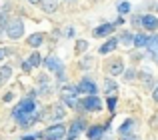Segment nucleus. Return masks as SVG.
I'll return each mask as SVG.
<instances>
[{"instance_id":"nucleus-1","label":"nucleus","mask_w":158,"mask_h":140,"mask_svg":"<svg viewBox=\"0 0 158 140\" xmlns=\"http://www.w3.org/2000/svg\"><path fill=\"white\" fill-rule=\"evenodd\" d=\"M36 108H38V106H36V100H34V92H32L30 96L22 98V100H20L18 104L14 106V110H12V118H14V120L18 122V120H22V118L26 116V114L34 112Z\"/></svg>"},{"instance_id":"nucleus-2","label":"nucleus","mask_w":158,"mask_h":140,"mask_svg":"<svg viewBox=\"0 0 158 140\" xmlns=\"http://www.w3.org/2000/svg\"><path fill=\"white\" fill-rule=\"evenodd\" d=\"M66 132H68V128H66L62 122H54L52 126H48V128H44L40 134H36L38 138H44V140H64L66 138Z\"/></svg>"},{"instance_id":"nucleus-3","label":"nucleus","mask_w":158,"mask_h":140,"mask_svg":"<svg viewBox=\"0 0 158 140\" xmlns=\"http://www.w3.org/2000/svg\"><path fill=\"white\" fill-rule=\"evenodd\" d=\"M76 110H80L82 114H86V112H102V100L96 96V94L84 96L82 100H78Z\"/></svg>"},{"instance_id":"nucleus-4","label":"nucleus","mask_w":158,"mask_h":140,"mask_svg":"<svg viewBox=\"0 0 158 140\" xmlns=\"http://www.w3.org/2000/svg\"><path fill=\"white\" fill-rule=\"evenodd\" d=\"M4 30H6V36L10 40H20L24 36V22L20 18H12V20L6 22Z\"/></svg>"},{"instance_id":"nucleus-5","label":"nucleus","mask_w":158,"mask_h":140,"mask_svg":"<svg viewBox=\"0 0 158 140\" xmlns=\"http://www.w3.org/2000/svg\"><path fill=\"white\" fill-rule=\"evenodd\" d=\"M76 88H78V94H84V96H92V94L98 92L96 82H94L90 76H84V78H82V80L76 84Z\"/></svg>"},{"instance_id":"nucleus-6","label":"nucleus","mask_w":158,"mask_h":140,"mask_svg":"<svg viewBox=\"0 0 158 140\" xmlns=\"http://www.w3.org/2000/svg\"><path fill=\"white\" fill-rule=\"evenodd\" d=\"M88 128V122L84 120V116H80V118H76V120L70 124V128H68V136H66V140H76L78 136H80V132L82 130H86Z\"/></svg>"},{"instance_id":"nucleus-7","label":"nucleus","mask_w":158,"mask_h":140,"mask_svg":"<svg viewBox=\"0 0 158 140\" xmlns=\"http://www.w3.org/2000/svg\"><path fill=\"white\" fill-rule=\"evenodd\" d=\"M64 116H66V106L62 104V102H56V104H52L50 108H48V114L42 116V118L52 120V122H58V120H62Z\"/></svg>"},{"instance_id":"nucleus-8","label":"nucleus","mask_w":158,"mask_h":140,"mask_svg":"<svg viewBox=\"0 0 158 140\" xmlns=\"http://www.w3.org/2000/svg\"><path fill=\"white\" fill-rule=\"evenodd\" d=\"M114 30H116V26L112 22H104V24H100V26L94 28L92 36L94 38H110V36H114Z\"/></svg>"},{"instance_id":"nucleus-9","label":"nucleus","mask_w":158,"mask_h":140,"mask_svg":"<svg viewBox=\"0 0 158 140\" xmlns=\"http://www.w3.org/2000/svg\"><path fill=\"white\" fill-rule=\"evenodd\" d=\"M42 64H44V68H46V70H50V72H58L60 68H64V64H62V60L58 58V56H54V54L46 56V58L42 60Z\"/></svg>"},{"instance_id":"nucleus-10","label":"nucleus","mask_w":158,"mask_h":140,"mask_svg":"<svg viewBox=\"0 0 158 140\" xmlns=\"http://www.w3.org/2000/svg\"><path fill=\"white\" fill-rule=\"evenodd\" d=\"M142 28L146 32H156L158 30V16L156 14H142Z\"/></svg>"},{"instance_id":"nucleus-11","label":"nucleus","mask_w":158,"mask_h":140,"mask_svg":"<svg viewBox=\"0 0 158 140\" xmlns=\"http://www.w3.org/2000/svg\"><path fill=\"white\" fill-rule=\"evenodd\" d=\"M104 134H106L104 124H92V126L86 128V138H88V140H100Z\"/></svg>"},{"instance_id":"nucleus-12","label":"nucleus","mask_w":158,"mask_h":140,"mask_svg":"<svg viewBox=\"0 0 158 140\" xmlns=\"http://www.w3.org/2000/svg\"><path fill=\"white\" fill-rule=\"evenodd\" d=\"M116 48H118V38H116V36H110V38H106V42L102 44L100 48H98V52L104 56V54H110V52H114Z\"/></svg>"},{"instance_id":"nucleus-13","label":"nucleus","mask_w":158,"mask_h":140,"mask_svg":"<svg viewBox=\"0 0 158 140\" xmlns=\"http://www.w3.org/2000/svg\"><path fill=\"white\" fill-rule=\"evenodd\" d=\"M102 90H104V94L106 96H116V94H118V84H116V80L114 78H104V84H102Z\"/></svg>"},{"instance_id":"nucleus-14","label":"nucleus","mask_w":158,"mask_h":140,"mask_svg":"<svg viewBox=\"0 0 158 140\" xmlns=\"http://www.w3.org/2000/svg\"><path fill=\"white\" fill-rule=\"evenodd\" d=\"M134 128H136V120L134 118H126V120L118 126V134L120 136H128V134H132Z\"/></svg>"},{"instance_id":"nucleus-15","label":"nucleus","mask_w":158,"mask_h":140,"mask_svg":"<svg viewBox=\"0 0 158 140\" xmlns=\"http://www.w3.org/2000/svg\"><path fill=\"white\" fill-rule=\"evenodd\" d=\"M118 44H122L124 48H132L134 46V34L130 30H122L118 36Z\"/></svg>"},{"instance_id":"nucleus-16","label":"nucleus","mask_w":158,"mask_h":140,"mask_svg":"<svg viewBox=\"0 0 158 140\" xmlns=\"http://www.w3.org/2000/svg\"><path fill=\"white\" fill-rule=\"evenodd\" d=\"M138 78L142 80V84L146 86V88H154L156 78L152 76V72H148V70H140V72H138Z\"/></svg>"},{"instance_id":"nucleus-17","label":"nucleus","mask_w":158,"mask_h":140,"mask_svg":"<svg viewBox=\"0 0 158 140\" xmlns=\"http://www.w3.org/2000/svg\"><path fill=\"white\" fill-rule=\"evenodd\" d=\"M58 6H60V0H42V2H40V8H42L46 14H54V12L58 10Z\"/></svg>"},{"instance_id":"nucleus-18","label":"nucleus","mask_w":158,"mask_h":140,"mask_svg":"<svg viewBox=\"0 0 158 140\" xmlns=\"http://www.w3.org/2000/svg\"><path fill=\"white\" fill-rule=\"evenodd\" d=\"M124 62L122 60H112L110 64H108V74H110V76H118V74H122L124 72Z\"/></svg>"},{"instance_id":"nucleus-19","label":"nucleus","mask_w":158,"mask_h":140,"mask_svg":"<svg viewBox=\"0 0 158 140\" xmlns=\"http://www.w3.org/2000/svg\"><path fill=\"white\" fill-rule=\"evenodd\" d=\"M26 42H28V46H30V48H40V46H42V42H44V34H42V32H34V34L28 36Z\"/></svg>"},{"instance_id":"nucleus-20","label":"nucleus","mask_w":158,"mask_h":140,"mask_svg":"<svg viewBox=\"0 0 158 140\" xmlns=\"http://www.w3.org/2000/svg\"><path fill=\"white\" fill-rule=\"evenodd\" d=\"M10 78H12V68L8 64H2L0 66V86H4Z\"/></svg>"},{"instance_id":"nucleus-21","label":"nucleus","mask_w":158,"mask_h":140,"mask_svg":"<svg viewBox=\"0 0 158 140\" xmlns=\"http://www.w3.org/2000/svg\"><path fill=\"white\" fill-rule=\"evenodd\" d=\"M146 42H148V34L146 32L134 34V48H146Z\"/></svg>"},{"instance_id":"nucleus-22","label":"nucleus","mask_w":158,"mask_h":140,"mask_svg":"<svg viewBox=\"0 0 158 140\" xmlns=\"http://www.w3.org/2000/svg\"><path fill=\"white\" fill-rule=\"evenodd\" d=\"M146 52H158V34H150L148 36V42H146Z\"/></svg>"},{"instance_id":"nucleus-23","label":"nucleus","mask_w":158,"mask_h":140,"mask_svg":"<svg viewBox=\"0 0 158 140\" xmlns=\"http://www.w3.org/2000/svg\"><path fill=\"white\" fill-rule=\"evenodd\" d=\"M92 66H94V56H90V54H86L84 58L78 62V68L80 70H90Z\"/></svg>"},{"instance_id":"nucleus-24","label":"nucleus","mask_w":158,"mask_h":140,"mask_svg":"<svg viewBox=\"0 0 158 140\" xmlns=\"http://www.w3.org/2000/svg\"><path fill=\"white\" fill-rule=\"evenodd\" d=\"M116 10H118L120 16H124V14H128V12L132 10V4L128 2V0H120V2L116 4Z\"/></svg>"},{"instance_id":"nucleus-25","label":"nucleus","mask_w":158,"mask_h":140,"mask_svg":"<svg viewBox=\"0 0 158 140\" xmlns=\"http://www.w3.org/2000/svg\"><path fill=\"white\" fill-rule=\"evenodd\" d=\"M28 64H30V66H32V68H38V66H40V64H42V56H40V54H38V52H36V50H34V52H32V54H30V56H28Z\"/></svg>"},{"instance_id":"nucleus-26","label":"nucleus","mask_w":158,"mask_h":140,"mask_svg":"<svg viewBox=\"0 0 158 140\" xmlns=\"http://www.w3.org/2000/svg\"><path fill=\"white\" fill-rule=\"evenodd\" d=\"M122 76H124V80H126V82H132V80L138 78V70H136V68H126L122 72Z\"/></svg>"},{"instance_id":"nucleus-27","label":"nucleus","mask_w":158,"mask_h":140,"mask_svg":"<svg viewBox=\"0 0 158 140\" xmlns=\"http://www.w3.org/2000/svg\"><path fill=\"white\" fill-rule=\"evenodd\" d=\"M116 102H118V96H106V106L110 114H116Z\"/></svg>"},{"instance_id":"nucleus-28","label":"nucleus","mask_w":158,"mask_h":140,"mask_svg":"<svg viewBox=\"0 0 158 140\" xmlns=\"http://www.w3.org/2000/svg\"><path fill=\"white\" fill-rule=\"evenodd\" d=\"M90 48V44H88V40H76V54H84L86 50Z\"/></svg>"},{"instance_id":"nucleus-29","label":"nucleus","mask_w":158,"mask_h":140,"mask_svg":"<svg viewBox=\"0 0 158 140\" xmlns=\"http://www.w3.org/2000/svg\"><path fill=\"white\" fill-rule=\"evenodd\" d=\"M148 124H150V128H152V130H158V112H154V114L150 116Z\"/></svg>"},{"instance_id":"nucleus-30","label":"nucleus","mask_w":158,"mask_h":140,"mask_svg":"<svg viewBox=\"0 0 158 140\" xmlns=\"http://www.w3.org/2000/svg\"><path fill=\"white\" fill-rule=\"evenodd\" d=\"M10 54H12L10 48H0V62H2V60L6 58V56H10Z\"/></svg>"},{"instance_id":"nucleus-31","label":"nucleus","mask_w":158,"mask_h":140,"mask_svg":"<svg viewBox=\"0 0 158 140\" xmlns=\"http://www.w3.org/2000/svg\"><path fill=\"white\" fill-rule=\"evenodd\" d=\"M64 36H66V38H74V26H68V28H66V30H64Z\"/></svg>"},{"instance_id":"nucleus-32","label":"nucleus","mask_w":158,"mask_h":140,"mask_svg":"<svg viewBox=\"0 0 158 140\" xmlns=\"http://www.w3.org/2000/svg\"><path fill=\"white\" fill-rule=\"evenodd\" d=\"M152 100H154L156 104H158V84L154 86V88H152Z\"/></svg>"},{"instance_id":"nucleus-33","label":"nucleus","mask_w":158,"mask_h":140,"mask_svg":"<svg viewBox=\"0 0 158 140\" xmlns=\"http://www.w3.org/2000/svg\"><path fill=\"white\" fill-rule=\"evenodd\" d=\"M112 24H114V26H122V24H124V16H118Z\"/></svg>"},{"instance_id":"nucleus-34","label":"nucleus","mask_w":158,"mask_h":140,"mask_svg":"<svg viewBox=\"0 0 158 140\" xmlns=\"http://www.w3.org/2000/svg\"><path fill=\"white\" fill-rule=\"evenodd\" d=\"M120 140H140L136 134H128V136H120Z\"/></svg>"},{"instance_id":"nucleus-35","label":"nucleus","mask_w":158,"mask_h":140,"mask_svg":"<svg viewBox=\"0 0 158 140\" xmlns=\"http://www.w3.org/2000/svg\"><path fill=\"white\" fill-rule=\"evenodd\" d=\"M12 98H14V94H12V92H8V94H4V96H2V100H4V102H10Z\"/></svg>"},{"instance_id":"nucleus-36","label":"nucleus","mask_w":158,"mask_h":140,"mask_svg":"<svg viewBox=\"0 0 158 140\" xmlns=\"http://www.w3.org/2000/svg\"><path fill=\"white\" fill-rule=\"evenodd\" d=\"M22 70H26V72H30V70H32V66L28 64V60H24V62H22Z\"/></svg>"},{"instance_id":"nucleus-37","label":"nucleus","mask_w":158,"mask_h":140,"mask_svg":"<svg viewBox=\"0 0 158 140\" xmlns=\"http://www.w3.org/2000/svg\"><path fill=\"white\" fill-rule=\"evenodd\" d=\"M24 140H38L36 134H28V136H24Z\"/></svg>"},{"instance_id":"nucleus-38","label":"nucleus","mask_w":158,"mask_h":140,"mask_svg":"<svg viewBox=\"0 0 158 140\" xmlns=\"http://www.w3.org/2000/svg\"><path fill=\"white\" fill-rule=\"evenodd\" d=\"M28 2H30V4H40L42 0H28Z\"/></svg>"},{"instance_id":"nucleus-39","label":"nucleus","mask_w":158,"mask_h":140,"mask_svg":"<svg viewBox=\"0 0 158 140\" xmlns=\"http://www.w3.org/2000/svg\"><path fill=\"white\" fill-rule=\"evenodd\" d=\"M100 140H114V138H112V136H102Z\"/></svg>"},{"instance_id":"nucleus-40","label":"nucleus","mask_w":158,"mask_h":140,"mask_svg":"<svg viewBox=\"0 0 158 140\" xmlns=\"http://www.w3.org/2000/svg\"><path fill=\"white\" fill-rule=\"evenodd\" d=\"M66 2H74V0H66Z\"/></svg>"},{"instance_id":"nucleus-41","label":"nucleus","mask_w":158,"mask_h":140,"mask_svg":"<svg viewBox=\"0 0 158 140\" xmlns=\"http://www.w3.org/2000/svg\"><path fill=\"white\" fill-rule=\"evenodd\" d=\"M154 8H156V10H158V4H156V6H154Z\"/></svg>"},{"instance_id":"nucleus-42","label":"nucleus","mask_w":158,"mask_h":140,"mask_svg":"<svg viewBox=\"0 0 158 140\" xmlns=\"http://www.w3.org/2000/svg\"><path fill=\"white\" fill-rule=\"evenodd\" d=\"M156 84H158V78H156Z\"/></svg>"},{"instance_id":"nucleus-43","label":"nucleus","mask_w":158,"mask_h":140,"mask_svg":"<svg viewBox=\"0 0 158 140\" xmlns=\"http://www.w3.org/2000/svg\"><path fill=\"white\" fill-rule=\"evenodd\" d=\"M156 62H158V58H156Z\"/></svg>"}]
</instances>
